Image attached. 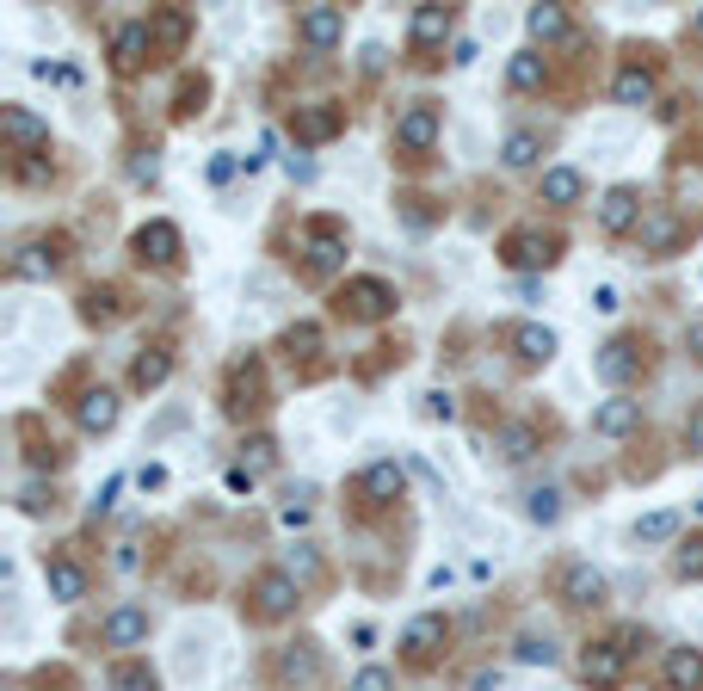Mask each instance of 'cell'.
I'll list each match as a JSON object with an SVG mask.
<instances>
[{"label": "cell", "instance_id": "obj_25", "mask_svg": "<svg viewBox=\"0 0 703 691\" xmlns=\"http://www.w3.org/2000/svg\"><path fill=\"white\" fill-rule=\"evenodd\" d=\"M44 580H50V599H62V605H74V599L87 593V574L74 568V562H50V568H44Z\"/></svg>", "mask_w": 703, "mask_h": 691}, {"label": "cell", "instance_id": "obj_2", "mask_svg": "<svg viewBox=\"0 0 703 691\" xmlns=\"http://www.w3.org/2000/svg\"><path fill=\"white\" fill-rule=\"evenodd\" d=\"M340 303H346V315H358V321H383V315L395 309V290H389L383 278H352Z\"/></svg>", "mask_w": 703, "mask_h": 691}, {"label": "cell", "instance_id": "obj_18", "mask_svg": "<svg viewBox=\"0 0 703 691\" xmlns=\"http://www.w3.org/2000/svg\"><path fill=\"white\" fill-rule=\"evenodd\" d=\"M444 38H451V7H420L414 25H407V44H414V50H432Z\"/></svg>", "mask_w": 703, "mask_h": 691}, {"label": "cell", "instance_id": "obj_51", "mask_svg": "<svg viewBox=\"0 0 703 691\" xmlns=\"http://www.w3.org/2000/svg\"><path fill=\"white\" fill-rule=\"evenodd\" d=\"M691 352L703 358V321H691Z\"/></svg>", "mask_w": 703, "mask_h": 691}, {"label": "cell", "instance_id": "obj_8", "mask_svg": "<svg viewBox=\"0 0 703 691\" xmlns=\"http://www.w3.org/2000/svg\"><path fill=\"white\" fill-rule=\"evenodd\" d=\"M562 599L568 605H605V574L592 562H568L562 568Z\"/></svg>", "mask_w": 703, "mask_h": 691}, {"label": "cell", "instance_id": "obj_36", "mask_svg": "<svg viewBox=\"0 0 703 691\" xmlns=\"http://www.w3.org/2000/svg\"><path fill=\"white\" fill-rule=\"evenodd\" d=\"M111 691H155V673H148V667H111Z\"/></svg>", "mask_w": 703, "mask_h": 691}, {"label": "cell", "instance_id": "obj_48", "mask_svg": "<svg viewBox=\"0 0 703 691\" xmlns=\"http://www.w3.org/2000/svg\"><path fill=\"white\" fill-rule=\"evenodd\" d=\"M111 500H118V476H111V482L99 488V500H93V519H99V513H111Z\"/></svg>", "mask_w": 703, "mask_h": 691}, {"label": "cell", "instance_id": "obj_4", "mask_svg": "<svg viewBox=\"0 0 703 691\" xmlns=\"http://www.w3.org/2000/svg\"><path fill=\"white\" fill-rule=\"evenodd\" d=\"M296 574H259L253 580V605H259V617H290L296 611Z\"/></svg>", "mask_w": 703, "mask_h": 691}, {"label": "cell", "instance_id": "obj_45", "mask_svg": "<svg viewBox=\"0 0 703 691\" xmlns=\"http://www.w3.org/2000/svg\"><path fill=\"white\" fill-rule=\"evenodd\" d=\"M592 309H599V315H617V309H623L617 284H599V290H592Z\"/></svg>", "mask_w": 703, "mask_h": 691}, {"label": "cell", "instance_id": "obj_28", "mask_svg": "<svg viewBox=\"0 0 703 691\" xmlns=\"http://www.w3.org/2000/svg\"><path fill=\"white\" fill-rule=\"evenodd\" d=\"M611 93H617V105H648L654 99V75H648V68H623Z\"/></svg>", "mask_w": 703, "mask_h": 691}, {"label": "cell", "instance_id": "obj_39", "mask_svg": "<svg viewBox=\"0 0 703 691\" xmlns=\"http://www.w3.org/2000/svg\"><path fill=\"white\" fill-rule=\"evenodd\" d=\"M278 673H284V679H315V673H321V661H315L309 648H296V654H284V661H278Z\"/></svg>", "mask_w": 703, "mask_h": 691}, {"label": "cell", "instance_id": "obj_37", "mask_svg": "<svg viewBox=\"0 0 703 691\" xmlns=\"http://www.w3.org/2000/svg\"><path fill=\"white\" fill-rule=\"evenodd\" d=\"M284 346H290V352H303V358H309V352H321V327H315V321H296L290 334H284Z\"/></svg>", "mask_w": 703, "mask_h": 691}, {"label": "cell", "instance_id": "obj_38", "mask_svg": "<svg viewBox=\"0 0 703 691\" xmlns=\"http://www.w3.org/2000/svg\"><path fill=\"white\" fill-rule=\"evenodd\" d=\"M518 661L549 667V661H555V642H549V636H518Z\"/></svg>", "mask_w": 703, "mask_h": 691}, {"label": "cell", "instance_id": "obj_50", "mask_svg": "<svg viewBox=\"0 0 703 691\" xmlns=\"http://www.w3.org/2000/svg\"><path fill=\"white\" fill-rule=\"evenodd\" d=\"M44 506H50V494H44V488L31 482V488H25V513H44Z\"/></svg>", "mask_w": 703, "mask_h": 691}, {"label": "cell", "instance_id": "obj_23", "mask_svg": "<svg viewBox=\"0 0 703 691\" xmlns=\"http://www.w3.org/2000/svg\"><path fill=\"white\" fill-rule=\"evenodd\" d=\"M56 260H62L56 247H44V241H25V247L13 253V278H50V272H56Z\"/></svg>", "mask_w": 703, "mask_h": 691}, {"label": "cell", "instance_id": "obj_40", "mask_svg": "<svg viewBox=\"0 0 703 691\" xmlns=\"http://www.w3.org/2000/svg\"><path fill=\"white\" fill-rule=\"evenodd\" d=\"M87 315L111 321V315H118V290H87Z\"/></svg>", "mask_w": 703, "mask_h": 691}, {"label": "cell", "instance_id": "obj_24", "mask_svg": "<svg viewBox=\"0 0 703 691\" xmlns=\"http://www.w3.org/2000/svg\"><path fill=\"white\" fill-rule=\"evenodd\" d=\"M673 247H679V216H666V210L642 216V253H673Z\"/></svg>", "mask_w": 703, "mask_h": 691}, {"label": "cell", "instance_id": "obj_42", "mask_svg": "<svg viewBox=\"0 0 703 691\" xmlns=\"http://www.w3.org/2000/svg\"><path fill=\"white\" fill-rule=\"evenodd\" d=\"M241 451H247V469H253V476H259V469H266V463H272V451H278V445L266 439V432H259V439H247Z\"/></svg>", "mask_w": 703, "mask_h": 691}, {"label": "cell", "instance_id": "obj_7", "mask_svg": "<svg viewBox=\"0 0 703 691\" xmlns=\"http://www.w3.org/2000/svg\"><path fill=\"white\" fill-rule=\"evenodd\" d=\"M136 260L173 266V260H179V229H173V223H142V229H136Z\"/></svg>", "mask_w": 703, "mask_h": 691}, {"label": "cell", "instance_id": "obj_14", "mask_svg": "<svg viewBox=\"0 0 703 691\" xmlns=\"http://www.w3.org/2000/svg\"><path fill=\"white\" fill-rule=\"evenodd\" d=\"M636 365H642V346H636V340H611V346H599V358H592L599 383H623Z\"/></svg>", "mask_w": 703, "mask_h": 691}, {"label": "cell", "instance_id": "obj_34", "mask_svg": "<svg viewBox=\"0 0 703 691\" xmlns=\"http://www.w3.org/2000/svg\"><path fill=\"white\" fill-rule=\"evenodd\" d=\"M506 81L518 87V93H531V87H543V56H512V68H506Z\"/></svg>", "mask_w": 703, "mask_h": 691}, {"label": "cell", "instance_id": "obj_6", "mask_svg": "<svg viewBox=\"0 0 703 691\" xmlns=\"http://www.w3.org/2000/svg\"><path fill=\"white\" fill-rule=\"evenodd\" d=\"M636 426H642V402H629V395H611V402L592 414V432H599V439H629Z\"/></svg>", "mask_w": 703, "mask_h": 691}, {"label": "cell", "instance_id": "obj_12", "mask_svg": "<svg viewBox=\"0 0 703 691\" xmlns=\"http://www.w3.org/2000/svg\"><path fill=\"white\" fill-rule=\"evenodd\" d=\"M401 648H407V661H432V654L444 648V617H438V611L414 617V624L401 630Z\"/></svg>", "mask_w": 703, "mask_h": 691}, {"label": "cell", "instance_id": "obj_31", "mask_svg": "<svg viewBox=\"0 0 703 691\" xmlns=\"http://www.w3.org/2000/svg\"><path fill=\"white\" fill-rule=\"evenodd\" d=\"M673 531H679V513H673V506H660V513L636 519V543H666Z\"/></svg>", "mask_w": 703, "mask_h": 691}, {"label": "cell", "instance_id": "obj_46", "mask_svg": "<svg viewBox=\"0 0 703 691\" xmlns=\"http://www.w3.org/2000/svg\"><path fill=\"white\" fill-rule=\"evenodd\" d=\"M685 451H697V457H703V408L685 420Z\"/></svg>", "mask_w": 703, "mask_h": 691}, {"label": "cell", "instance_id": "obj_44", "mask_svg": "<svg viewBox=\"0 0 703 691\" xmlns=\"http://www.w3.org/2000/svg\"><path fill=\"white\" fill-rule=\"evenodd\" d=\"M426 414H432V420H457V402H451L444 389H432V395H426Z\"/></svg>", "mask_w": 703, "mask_h": 691}, {"label": "cell", "instance_id": "obj_15", "mask_svg": "<svg viewBox=\"0 0 703 691\" xmlns=\"http://www.w3.org/2000/svg\"><path fill=\"white\" fill-rule=\"evenodd\" d=\"M148 44H155V38H148V25H118V31H111V62H118L124 75H136V68L148 62Z\"/></svg>", "mask_w": 703, "mask_h": 691}, {"label": "cell", "instance_id": "obj_33", "mask_svg": "<svg viewBox=\"0 0 703 691\" xmlns=\"http://www.w3.org/2000/svg\"><path fill=\"white\" fill-rule=\"evenodd\" d=\"M525 25H531V38L549 44V38H562V31H568V13H562V7H531Z\"/></svg>", "mask_w": 703, "mask_h": 691}, {"label": "cell", "instance_id": "obj_17", "mask_svg": "<svg viewBox=\"0 0 703 691\" xmlns=\"http://www.w3.org/2000/svg\"><path fill=\"white\" fill-rule=\"evenodd\" d=\"M340 112L333 105H309V112H296V149H309V142H327V136H340Z\"/></svg>", "mask_w": 703, "mask_h": 691}, {"label": "cell", "instance_id": "obj_47", "mask_svg": "<svg viewBox=\"0 0 703 691\" xmlns=\"http://www.w3.org/2000/svg\"><path fill=\"white\" fill-rule=\"evenodd\" d=\"M290 179H296V186H309V179H315V161H309L303 149H296V155H290Z\"/></svg>", "mask_w": 703, "mask_h": 691}, {"label": "cell", "instance_id": "obj_21", "mask_svg": "<svg viewBox=\"0 0 703 691\" xmlns=\"http://www.w3.org/2000/svg\"><path fill=\"white\" fill-rule=\"evenodd\" d=\"M512 352L525 358V365H549V358H555V334L537 327V321H525V327H512Z\"/></svg>", "mask_w": 703, "mask_h": 691}, {"label": "cell", "instance_id": "obj_5", "mask_svg": "<svg viewBox=\"0 0 703 691\" xmlns=\"http://www.w3.org/2000/svg\"><path fill=\"white\" fill-rule=\"evenodd\" d=\"M500 260H506V266H549V260H555V241L537 235V229H512V235L500 241Z\"/></svg>", "mask_w": 703, "mask_h": 691}, {"label": "cell", "instance_id": "obj_43", "mask_svg": "<svg viewBox=\"0 0 703 691\" xmlns=\"http://www.w3.org/2000/svg\"><path fill=\"white\" fill-rule=\"evenodd\" d=\"M352 691H395V679H389L383 667H364V673L352 679Z\"/></svg>", "mask_w": 703, "mask_h": 691}, {"label": "cell", "instance_id": "obj_29", "mask_svg": "<svg viewBox=\"0 0 703 691\" xmlns=\"http://www.w3.org/2000/svg\"><path fill=\"white\" fill-rule=\"evenodd\" d=\"M580 198V173L574 167H549L543 173V204H574Z\"/></svg>", "mask_w": 703, "mask_h": 691}, {"label": "cell", "instance_id": "obj_10", "mask_svg": "<svg viewBox=\"0 0 703 691\" xmlns=\"http://www.w3.org/2000/svg\"><path fill=\"white\" fill-rule=\"evenodd\" d=\"M636 216H642V198L629 192V186H611V192L599 198V229H605V235L636 229Z\"/></svg>", "mask_w": 703, "mask_h": 691}, {"label": "cell", "instance_id": "obj_1", "mask_svg": "<svg viewBox=\"0 0 703 691\" xmlns=\"http://www.w3.org/2000/svg\"><path fill=\"white\" fill-rule=\"evenodd\" d=\"M438 142V105L432 99H414L407 112L395 118V149H407V155H426Z\"/></svg>", "mask_w": 703, "mask_h": 691}, {"label": "cell", "instance_id": "obj_16", "mask_svg": "<svg viewBox=\"0 0 703 691\" xmlns=\"http://www.w3.org/2000/svg\"><path fill=\"white\" fill-rule=\"evenodd\" d=\"M580 673H586V685H617L623 679V642H592Z\"/></svg>", "mask_w": 703, "mask_h": 691}, {"label": "cell", "instance_id": "obj_27", "mask_svg": "<svg viewBox=\"0 0 703 691\" xmlns=\"http://www.w3.org/2000/svg\"><path fill=\"white\" fill-rule=\"evenodd\" d=\"M167 377H173V358H167V352H142L136 365H130V383H136V389H161Z\"/></svg>", "mask_w": 703, "mask_h": 691}, {"label": "cell", "instance_id": "obj_41", "mask_svg": "<svg viewBox=\"0 0 703 691\" xmlns=\"http://www.w3.org/2000/svg\"><path fill=\"white\" fill-rule=\"evenodd\" d=\"M679 574L685 580H703V537H691L685 550H679Z\"/></svg>", "mask_w": 703, "mask_h": 691}, {"label": "cell", "instance_id": "obj_22", "mask_svg": "<svg viewBox=\"0 0 703 691\" xmlns=\"http://www.w3.org/2000/svg\"><path fill=\"white\" fill-rule=\"evenodd\" d=\"M74 414H81L87 432H111V426H118V395H111V389H93V395H81V408H74Z\"/></svg>", "mask_w": 703, "mask_h": 691}, {"label": "cell", "instance_id": "obj_49", "mask_svg": "<svg viewBox=\"0 0 703 691\" xmlns=\"http://www.w3.org/2000/svg\"><path fill=\"white\" fill-rule=\"evenodd\" d=\"M229 173H235V155H216V161H210V186H222Z\"/></svg>", "mask_w": 703, "mask_h": 691}, {"label": "cell", "instance_id": "obj_35", "mask_svg": "<svg viewBox=\"0 0 703 691\" xmlns=\"http://www.w3.org/2000/svg\"><path fill=\"white\" fill-rule=\"evenodd\" d=\"M525 513H531L537 525H555V519H562V494H555V488H531V494H525Z\"/></svg>", "mask_w": 703, "mask_h": 691}, {"label": "cell", "instance_id": "obj_3", "mask_svg": "<svg viewBox=\"0 0 703 691\" xmlns=\"http://www.w3.org/2000/svg\"><path fill=\"white\" fill-rule=\"evenodd\" d=\"M296 38H303L309 50H333L346 38V13L340 7H309L303 19H296Z\"/></svg>", "mask_w": 703, "mask_h": 691}, {"label": "cell", "instance_id": "obj_13", "mask_svg": "<svg viewBox=\"0 0 703 691\" xmlns=\"http://www.w3.org/2000/svg\"><path fill=\"white\" fill-rule=\"evenodd\" d=\"M401 463H370L364 476H358V494H364V506H389V500H401Z\"/></svg>", "mask_w": 703, "mask_h": 691}, {"label": "cell", "instance_id": "obj_26", "mask_svg": "<svg viewBox=\"0 0 703 691\" xmlns=\"http://www.w3.org/2000/svg\"><path fill=\"white\" fill-rule=\"evenodd\" d=\"M185 31H192V13H179V7H167V13L148 19V38H161L167 50H179V44H185Z\"/></svg>", "mask_w": 703, "mask_h": 691}, {"label": "cell", "instance_id": "obj_52", "mask_svg": "<svg viewBox=\"0 0 703 691\" xmlns=\"http://www.w3.org/2000/svg\"><path fill=\"white\" fill-rule=\"evenodd\" d=\"M697 38H703V13H697Z\"/></svg>", "mask_w": 703, "mask_h": 691}, {"label": "cell", "instance_id": "obj_9", "mask_svg": "<svg viewBox=\"0 0 703 691\" xmlns=\"http://www.w3.org/2000/svg\"><path fill=\"white\" fill-rule=\"evenodd\" d=\"M105 648H136V642H148V611L142 605H118V611H111L105 617Z\"/></svg>", "mask_w": 703, "mask_h": 691}, {"label": "cell", "instance_id": "obj_19", "mask_svg": "<svg viewBox=\"0 0 703 691\" xmlns=\"http://www.w3.org/2000/svg\"><path fill=\"white\" fill-rule=\"evenodd\" d=\"M340 260H346V241L333 235V223H315V241H309V272H315V278H327V272H340Z\"/></svg>", "mask_w": 703, "mask_h": 691}, {"label": "cell", "instance_id": "obj_32", "mask_svg": "<svg viewBox=\"0 0 703 691\" xmlns=\"http://www.w3.org/2000/svg\"><path fill=\"white\" fill-rule=\"evenodd\" d=\"M494 445H500V457H506V463H525V457L537 451V432H531V426H506Z\"/></svg>", "mask_w": 703, "mask_h": 691}, {"label": "cell", "instance_id": "obj_11", "mask_svg": "<svg viewBox=\"0 0 703 691\" xmlns=\"http://www.w3.org/2000/svg\"><path fill=\"white\" fill-rule=\"evenodd\" d=\"M0 130H7V142H19V149H44L50 142V124L25 112V105H0Z\"/></svg>", "mask_w": 703, "mask_h": 691}, {"label": "cell", "instance_id": "obj_30", "mask_svg": "<svg viewBox=\"0 0 703 691\" xmlns=\"http://www.w3.org/2000/svg\"><path fill=\"white\" fill-rule=\"evenodd\" d=\"M537 155H543L537 130H512V136H506V149H500V161H506V167H531Z\"/></svg>", "mask_w": 703, "mask_h": 691}, {"label": "cell", "instance_id": "obj_20", "mask_svg": "<svg viewBox=\"0 0 703 691\" xmlns=\"http://www.w3.org/2000/svg\"><path fill=\"white\" fill-rule=\"evenodd\" d=\"M666 685L673 691H703V648H673L666 654Z\"/></svg>", "mask_w": 703, "mask_h": 691}]
</instances>
